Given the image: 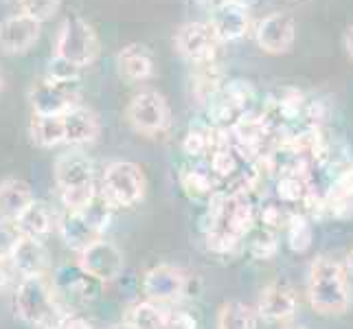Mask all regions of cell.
<instances>
[{
	"mask_svg": "<svg viewBox=\"0 0 353 329\" xmlns=\"http://www.w3.org/2000/svg\"><path fill=\"white\" fill-rule=\"evenodd\" d=\"M42 24L27 14H14L0 22V51L7 55H22L40 40Z\"/></svg>",
	"mask_w": 353,
	"mask_h": 329,
	"instance_id": "cell-13",
	"label": "cell"
},
{
	"mask_svg": "<svg viewBox=\"0 0 353 329\" xmlns=\"http://www.w3.org/2000/svg\"><path fill=\"white\" fill-rule=\"evenodd\" d=\"M125 117L137 132L158 134L167 130L172 112H169V103L163 92H158L154 88H145L130 99Z\"/></svg>",
	"mask_w": 353,
	"mask_h": 329,
	"instance_id": "cell-6",
	"label": "cell"
},
{
	"mask_svg": "<svg viewBox=\"0 0 353 329\" xmlns=\"http://www.w3.org/2000/svg\"><path fill=\"white\" fill-rule=\"evenodd\" d=\"M81 70H83V68H79V66H75V64L66 62V59H62V57H55V55H53V57H51V62H48V66H46V75H44V79L53 81V83H62V86H72V83H77V81H79Z\"/></svg>",
	"mask_w": 353,
	"mask_h": 329,
	"instance_id": "cell-33",
	"label": "cell"
},
{
	"mask_svg": "<svg viewBox=\"0 0 353 329\" xmlns=\"http://www.w3.org/2000/svg\"><path fill=\"white\" fill-rule=\"evenodd\" d=\"M176 51L191 62L193 66L215 62L217 48H220V40L213 31L209 22H187L176 31Z\"/></svg>",
	"mask_w": 353,
	"mask_h": 329,
	"instance_id": "cell-7",
	"label": "cell"
},
{
	"mask_svg": "<svg viewBox=\"0 0 353 329\" xmlns=\"http://www.w3.org/2000/svg\"><path fill=\"white\" fill-rule=\"evenodd\" d=\"M0 90H3V77H0Z\"/></svg>",
	"mask_w": 353,
	"mask_h": 329,
	"instance_id": "cell-42",
	"label": "cell"
},
{
	"mask_svg": "<svg viewBox=\"0 0 353 329\" xmlns=\"http://www.w3.org/2000/svg\"><path fill=\"white\" fill-rule=\"evenodd\" d=\"M16 312L33 327L57 329L66 314H62L53 286L44 277H24L16 292Z\"/></svg>",
	"mask_w": 353,
	"mask_h": 329,
	"instance_id": "cell-2",
	"label": "cell"
},
{
	"mask_svg": "<svg viewBox=\"0 0 353 329\" xmlns=\"http://www.w3.org/2000/svg\"><path fill=\"white\" fill-rule=\"evenodd\" d=\"M117 70L121 79L128 83H143L154 77L156 70V59L150 46L141 42H130L117 53Z\"/></svg>",
	"mask_w": 353,
	"mask_h": 329,
	"instance_id": "cell-16",
	"label": "cell"
},
{
	"mask_svg": "<svg viewBox=\"0 0 353 329\" xmlns=\"http://www.w3.org/2000/svg\"><path fill=\"white\" fill-rule=\"evenodd\" d=\"M314 189V182L310 174H283L276 178L274 187V198L288 206H296L299 202L303 204Z\"/></svg>",
	"mask_w": 353,
	"mask_h": 329,
	"instance_id": "cell-26",
	"label": "cell"
},
{
	"mask_svg": "<svg viewBox=\"0 0 353 329\" xmlns=\"http://www.w3.org/2000/svg\"><path fill=\"white\" fill-rule=\"evenodd\" d=\"M18 3H20L22 14H27L29 18L44 24L59 11L62 0H18Z\"/></svg>",
	"mask_w": 353,
	"mask_h": 329,
	"instance_id": "cell-35",
	"label": "cell"
},
{
	"mask_svg": "<svg viewBox=\"0 0 353 329\" xmlns=\"http://www.w3.org/2000/svg\"><path fill=\"white\" fill-rule=\"evenodd\" d=\"M259 314L241 301H228L217 312V329H257Z\"/></svg>",
	"mask_w": 353,
	"mask_h": 329,
	"instance_id": "cell-27",
	"label": "cell"
},
{
	"mask_svg": "<svg viewBox=\"0 0 353 329\" xmlns=\"http://www.w3.org/2000/svg\"><path fill=\"white\" fill-rule=\"evenodd\" d=\"M213 126L206 128H191L185 139H182V152L191 158H200L204 154H211L213 150Z\"/></svg>",
	"mask_w": 353,
	"mask_h": 329,
	"instance_id": "cell-32",
	"label": "cell"
},
{
	"mask_svg": "<svg viewBox=\"0 0 353 329\" xmlns=\"http://www.w3.org/2000/svg\"><path fill=\"white\" fill-rule=\"evenodd\" d=\"M180 187L193 200H202V198H211L217 191V185L220 182L215 180V176L211 174L209 165H187L180 169L178 174Z\"/></svg>",
	"mask_w": 353,
	"mask_h": 329,
	"instance_id": "cell-23",
	"label": "cell"
},
{
	"mask_svg": "<svg viewBox=\"0 0 353 329\" xmlns=\"http://www.w3.org/2000/svg\"><path fill=\"white\" fill-rule=\"evenodd\" d=\"M117 329H132V327H128V325H123V327H117Z\"/></svg>",
	"mask_w": 353,
	"mask_h": 329,
	"instance_id": "cell-41",
	"label": "cell"
},
{
	"mask_svg": "<svg viewBox=\"0 0 353 329\" xmlns=\"http://www.w3.org/2000/svg\"><path fill=\"white\" fill-rule=\"evenodd\" d=\"M347 266H349V270L353 272V248H351L349 255H347Z\"/></svg>",
	"mask_w": 353,
	"mask_h": 329,
	"instance_id": "cell-40",
	"label": "cell"
},
{
	"mask_svg": "<svg viewBox=\"0 0 353 329\" xmlns=\"http://www.w3.org/2000/svg\"><path fill=\"white\" fill-rule=\"evenodd\" d=\"M64 119V145H70V148H81V145L94 143L97 137H99V117H97L90 108L86 106H72L66 114H62Z\"/></svg>",
	"mask_w": 353,
	"mask_h": 329,
	"instance_id": "cell-17",
	"label": "cell"
},
{
	"mask_svg": "<svg viewBox=\"0 0 353 329\" xmlns=\"http://www.w3.org/2000/svg\"><path fill=\"white\" fill-rule=\"evenodd\" d=\"M145 174L132 161H114L105 167L101 180V196L110 202L112 209L134 206L145 196Z\"/></svg>",
	"mask_w": 353,
	"mask_h": 329,
	"instance_id": "cell-5",
	"label": "cell"
},
{
	"mask_svg": "<svg viewBox=\"0 0 353 329\" xmlns=\"http://www.w3.org/2000/svg\"><path fill=\"white\" fill-rule=\"evenodd\" d=\"M57 329H92V325L86 321V319H81V316H72V314H66L62 323H59Z\"/></svg>",
	"mask_w": 353,
	"mask_h": 329,
	"instance_id": "cell-38",
	"label": "cell"
},
{
	"mask_svg": "<svg viewBox=\"0 0 353 329\" xmlns=\"http://www.w3.org/2000/svg\"><path fill=\"white\" fill-rule=\"evenodd\" d=\"M211 27L220 42H235L243 38L250 27L248 7L239 0H222L213 7Z\"/></svg>",
	"mask_w": 353,
	"mask_h": 329,
	"instance_id": "cell-15",
	"label": "cell"
},
{
	"mask_svg": "<svg viewBox=\"0 0 353 329\" xmlns=\"http://www.w3.org/2000/svg\"><path fill=\"white\" fill-rule=\"evenodd\" d=\"M53 290H55V295H62L70 303L86 306V303H92L99 299L103 283L99 279H94L92 275H88L77 263V266L59 268L53 279Z\"/></svg>",
	"mask_w": 353,
	"mask_h": 329,
	"instance_id": "cell-11",
	"label": "cell"
},
{
	"mask_svg": "<svg viewBox=\"0 0 353 329\" xmlns=\"http://www.w3.org/2000/svg\"><path fill=\"white\" fill-rule=\"evenodd\" d=\"M220 94L224 99L233 106L239 114H246L250 112V108L257 99V92H254L252 83L250 81H243V79H230V81H224L222 88H220Z\"/></svg>",
	"mask_w": 353,
	"mask_h": 329,
	"instance_id": "cell-28",
	"label": "cell"
},
{
	"mask_svg": "<svg viewBox=\"0 0 353 329\" xmlns=\"http://www.w3.org/2000/svg\"><path fill=\"white\" fill-rule=\"evenodd\" d=\"M18 224L20 233L24 237H35V239H42L44 235H48L55 226V215L51 211V206L40 202V200H33L27 209L20 213L18 219H14Z\"/></svg>",
	"mask_w": 353,
	"mask_h": 329,
	"instance_id": "cell-22",
	"label": "cell"
},
{
	"mask_svg": "<svg viewBox=\"0 0 353 329\" xmlns=\"http://www.w3.org/2000/svg\"><path fill=\"white\" fill-rule=\"evenodd\" d=\"M285 230H288V246L294 252H305L312 246L314 228L310 224V219L303 213L296 211L294 215H292L288 226H285Z\"/></svg>",
	"mask_w": 353,
	"mask_h": 329,
	"instance_id": "cell-31",
	"label": "cell"
},
{
	"mask_svg": "<svg viewBox=\"0 0 353 329\" xmlns=\"http://www.w3.org/2000/svg\"><path fill=\"white\" fill-rule=\"evenodd\" d=\"M296 211L292 209V206L283 204V202H279L276 198L272 200H265L261 202L259 206V211H254V217H259V224L265 226V228H270V230H276L279 228H285L288 222H290V217L294 215Z\"/></svg>",
	"mask_w": 353,
	"mask_h": 329,
	"instance_id": "cell-30",
	"label": "cell"
},
{
	"mask_svg": "<svg viewBox=\"0 0 353 329\" xmlns=\"http://www.w3.org/2000/svg\"><path fill=\"white\" fill-rule=\"evenodd\" d=\"M290 329H303V327H290Z\"/></svg>",
	"mask_w": 353,
	"mask_h": 329,
	"instance_id": "cell-43",
	"label": "cell"
},
{
	"mask_svg": "<svg viewBox=\"0 0 353 329\" xmlns=\"http://www.w3.org/2000/svg\"><path fill=\"white\" fill-rule=\"evenodd\" d=\"M53 174L59 191L75 189L83 185H92L94 182V163L83 154L79 148H70L68 152L59 154L55 158Z\"/></svg>",
	"mask_w": 353,
	"mask_h": 329,
	"instance_id": "cell-14",
	"label": "cell"
},
{
	"mask_svg": "<svg viewBox=\"0 0 353 329\" xmlns=\"http://www.w3.org/2000/svg\"><path fill=\"white\" fill-rule=\"evenodd\" d=\"M77 83L72 86H62L48 79L35 81L29 90V103L33 114L42 117H62L72 106H77Z\"/></svg>",
	"mask_w": 353,
	"mask_h": 329,
	"instance_id": "cell-9",
	"label": "cell"
},
{
	"mask_svg": "<svg viewBox=\"0 0 353 329\" xmlns=\"http://www.w3.org/2000/svg\"><path fill=\"white\" fill-rule=\"evenodd\" d=\"M345 48H347L349 57L353 59V27H349L347 33H345Z\"/></svg>",
	"mask_w": 353,
	"mask_h": 329,
	"instance_id": "cell-39",
	"label": "cell"
},
{
	"mask_svg": "<svg viewBox=\"0 0 353 329\" xmlns=\"http://www.w3.org/2000/svg\"><path fill=\"white\" fill-rule=\"evenodd\" d=\"M110 219H112V206L99 191L92 198V202L83 206V209L66 211L62 222H59V235H62L68 248L81 252L92 241L101 239Z\"/></svg>",
	"mask_w": 353,
	"mask_h": 329,
	"instance_id": "cell-3",
	"label": "cell"
},
{
	"mask_svg": "<svg viewBox=\"0 0 353 329\" xmlns=\"http://www.w3.org/2000/svg\"><path fill=\"white\" fill-rule=\"evenodd\" d=\"M307 295L312 308L323 316H340L349 308L345 268L330 257H319L310 268Z\"/></svg>",
	"mask_w": 353,
	"mask_h": 329,
	"instance_id": "cell-1",
	"label": "cell"
},
{
	"mask_svg": "<svg viewBox=\"0 0 353 329\" xmlns=\"http://www.w3.org/2000/svg\"><path fill=\"white\" fill-rule=\"evenodd\" d=\"M187 275L176 266L161 263L154 266L152 270L145 272L143 277V295L148 297V301L154 303H176L178 299L185 297L187 292Z\"/></svg>",
	"mask_w": 353,
	"mask_h": 329,
	"instance_id": "cell-8",
	"label": "cell"
},
{
	"mask_svg": "<svg viewBox=\"0 0 353 329\" xmlns=\"http://www.w3.org/2000/svg\"><path fill=\"white\" fill-rule=\"evenodd\" d=\"M241 241H246L248 252L254 259H270L276 252V233L261 224H254Z\"/></svg>",
	"mask_w": 353,
	"mask_h": 329,
	"instance_id": "cell-29",
	"label": "cell"
},
{
	"mask_svg": "<svg viewBox=\"0 0 353 329\" xmlns=\"http://www.w3.org/2000/svg\"><path fill=\"white\" fill-rule=\"evenodd\" d=\"M11 263L16 270L24 277H44L48 268V250L44 248V243L35 237H24L16 246L14 255H11Z\"/></svg>",
	"mask_w": 353,
	"mask_h": 329,
	"instance_id": "cell-20",
	"label": "cell"
},
{
	"mask_svg": "<svg viewBox=\"0 0 353 329\" xmlns=\"http://www.w3.org/2000/svg\"><path fill=\"white\" fill-rule=\"evenodd\" d=\"M29 134L38 148L53 150L57 145H64V119L33 114L29 123Z\"/></svg>",
	"mask_w": 353,
	"mask_h": 329,
	"instance_id": "cell-24",
	"label": "cell"
},
{
	"mask_svg": "<svg viewBox=\"0 0 353 329\" xmlns=\"http://www.w3.org/2000/svg\"><path fill=\"white\" fill-rule=\"evenodd\" d=\"M20 239H22V233L14 219L0 217V266H5L11 259V255H14Z\"/></svg>",
	"mask_w": 353,
	"mask_h": 329,
	"instance_id": "cell-34",
	"label": "cell"
},
{
	"mask_svg": "<svg viewBox=\"0 0 353 329\" xmlns=\"http://www.w3.org/2000/svg\"><path fill=\"white\" fill-rule=\"evenodd\" d=\"M97 55H99V38L92 24L81 16L64 18L55 38V57L86 68L94 62Z\"/></svg>",
	"mask_w": 353,
	"mask_h": 329,
	"instance_id": "cell-4",
	"label": "cell"
},
{
	"mask_svg": "<svg viewBox=\"0 0 353 329\" xmlns=\"http://www.w3.org/2000/svg\"><path fill=\"white\" fill-rule=\"evenodd\" d=\"M163 329H198V323L189 312L172 310V314H169V319H167Z\"/></svg>",
	"mask_w": 353,
	"mask_h": 329,
	"instance_id": "cell-37",
	"label": "cell"
},
{
	"mask_svg": "<svg viewBox=\"0 0 353 329\" xmlns=\"http://www.w3.org/2000/svg\"><path fill=\"white\" fill-rule=\"evenodd\" d=\"M97 187L92 185H83V187H75V189H66L59 191V198H62V204L66 206V211H79L86 204L92 202V198L97 196Z\"/></svg>",
	"mask_w": 353,
	"mask_h": 329,
	"instance_id": "cell-36",
	"label": "cell"
},
{
	"mask_svg": "<svg viewBox=\"0 0 353 329\" xmlns=\"http://www.w3.org/2000/svg\"><path fill=\"white\" fill-rule=\"evenodd\" d=\"M323 209L334 217L353 215V165L345 163L338 169L330 189L323 193Z\"/></svg>",
	"mask_w": 353,
	"mask_h": 329,
	"instance_id": "cell-19",
	"label": "cell"
},
{
	"mask_svg": "<svg viewBox=\"0 0 353 329\" xmlns=\"http://www.w3.org/2000/svg\"><path fill=\"white\" fill-rule=\"evenodd\" d=\"M296 312V297L288 283L274 281L265 286L257 301V314L263 321H285Z\"/></svg>",
	"mask_w": 353,
	"mask_h": 329,
	"instance_id": "cell-18",
	"label": "cell"
},
{
	"mask_svg": "<svg viewBox=\"0 0 353 329\" xmlns=\"http://www.w3.org/2000/svg\"><path fill=\"white\" fill-rule=\"evenodd\" d=\"M254 40L259 48L268 55H283L290 53L296 40V24L290 14H276L265 16L259 20L257 29H254Z\"/></svg>",
	"mask_w": 353,
	"mask_h": 329,
	"instance_id": "cell-10",
	"label": "cell"
},
{
	"mask_svg": "<svg viewBox=\"0 0 353 329\" xmlns=\"http://www.w3.org/2000/svg\"><path fill=\"white\" fill-rule=\"evenodd\" d=\"M169 314H172V310L163 306V303L141 301L128 310L125 325L132 329H163L169 319Z\"/></svg>",
	"mask_w": 353,
	"mask_h": 329,
	"instance_id": "cell-25",
	"label": "cell"
},
{
	"mask_svg": "<svg viewBox=\"0 0 353 329\" xmlns=\"http://www.w3.org/2000/svg\"><path fill=\"white\" fill-rule=\"evenodd\" d=\"M79 266L101 283H108L114 281L123 270V252L119 250L117 243L101 237L79 252Z\"/></svg>",
	"mask_w": 353,
	"mask_h": 329,
	"instance_id": "cell-12",
	"label": "cell"
},
{
	"mask_svg": "<svg viewBox=\"0 0 353 329\" xmlns=\"http://www.w3.org/2000/svg\"><path fill=\"white\" fill-rule=\"evenodd\" d=\"M35 200L31 185L20 178H7L0 182V217L18 219L20 213Z\"/></svg>",
	"mask_w": 353,
	"mask_h": 329,
	"instance_id": "cell-21",
	"label": "cell"
}]
</instances>
